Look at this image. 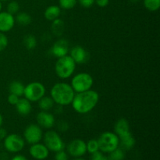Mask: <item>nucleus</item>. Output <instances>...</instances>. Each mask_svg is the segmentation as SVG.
Wrapping results in <instances>:
<instances>
[{
  "mask_svg": "<svg viewBox=\"0 0 160 160\" xmlns=\"http://www.w3.org/2000/svg\"><path fill=\"white\" fill-rule=\"evenodd\" d=\"M99 101V95L95 90L75 93L71 105L73 110L79 114H87L93 110Z\"/></svg>",
  "mask_w": 160,
  "mask_h": 160,
  "instance_id": "nucleus-1",
  "label": "nucleus"
},
{
  "mask_svg": "<svg viewBox=\"0 0 160 160\" xmlns=\"http://www.w3.org/2000/svg\"><path fill=\"white\" fill-rule=\"evenodd\" d=\"M74 95L75 92L71 85L66 82L56 83L50 90V96L55 104L61 106L71 105Z\"/></svg>",
  "mask_w": 160,
  "mask_h": 160,
  "instance_id": "nucleus-2",
  "label": "nucleus"
},
{
  "mask_svg": "<svg viewBox=\"0 0 160 160\" xmlns=\"http://www.w3.org/2000/svg\"><path fill=\"white\" fill-rule=\"evenodd\" d=\"M76 62L69 55L58 58L55 63V72L60 79L66 80L71 78L76 70Z\"/></svg>",
  "mask_w": 160,
  "mask_h": 160,
  "instance_id": "nucleus-3",
  "label": "nucleus"
},
{
  "mask_svg": "<svg viewBox=\"0 0 160 160\" xmlns=\"http://www.w3.org/2000/svg\"><path fill=\"white\" fill-rule=\"evenodd\" d=\"M70 84L75 93L86 92L92 89L94 84V78L90 73L81 72L73 75Z\"/></svg>",
  "mask_w": 160,
  "mask_h": 160,
  "instance_id": "nucleus-4",
  "label": "nucleus"
},
{
  "mask_svg": "<svg viewBox=\"0 0 160 160\" xmlns=\"http://www.w3.org/2000/svg\"><path fill=\"white\" fill-rule=\"evenodd\" d=\"M99 151L104 153H110L119 147L120 138L114 132L105 131L102 133L98 138Z\"/></svg>",
  "mask_w": 160,
  "mask_h": 160,
  "instance_id": "nucleus-5",
  "label": "nucleus"
},
{
  "mask_svg": "<svg viewBox=\"0 0 160 160\" xmlns=\"http://www.w3.org/2000/svg\"><path fill=\"white\" fill-rule=\"evenodd\" d=\"M44 141V145L47 147L49 151L57 152L64 150L65 143L62 138L56 131L52 130H48L42 138Z\"/></svg>",
  "mask_w": 160,
  "mask_h": 160,
  "instance_id": "nucleus-6",
  "label": "nucleus"
},
{
  "mask_svg": "<svg viewBox=\"0 0 160 160\" xmlns=\"http://www.w3.org/2000/svg\"><path fill=\"white\" fill-rule=\"evenodd\" d=\"M46 89L45 85L38 81H34L24 87L23 97L31 102H37L40 98L45 95Z\"/></svg>",
  "mask_w": 160,
  "mask_h": 160,
  "instance_id": "nucleus-7",
  "label": "nucleus"
},
{
  "mask_svg": "<svg viewBox=\"0 0 160 160\" xmlns=\"http://www.w3.org/2000/svg\"><path fill=\"white\" fill-rule=\"evenodd\" d=\"M25 141L22 136L17 134H7L4 138V147L6 151L11 153H17L23 150Z\"/></svg>",
  "mask_w": 160,
  "mask_h": 160,
  "instance_id": "nucleus-8",
  "label": "nucleus"
},
{
  "mask_svg": "<svg viewBox=\"0 0 160 160\" xmlns=\"http://www.w3.org/2000/svg\"><path fill=\"white\" fill-rule=\"evenodd\" d=\"M43 138V131L37 123L28 125L23 131V139L30 145L38 143Z\"/></svg>",
  "mask_w": 160,
  "mask_h": 160,
  "instance_id": "nucleus-9",
  "label": "nucleus"
},
{
  "mask_svg": "<svg viewBox=\"0 0 160 160\" xmlns=\"http://www.w3.org/2000/svg\"><path fill=\"white\" fill-rule=\"evenodd\" d=\"M67 149L68 154L73 157H81L87 152L86 142L81 139H74L67 145Z\"/></svg>",
  "mask_w": 160,
  "mask_h": 160,
  "instance_id": "nucleus-10",
  "label": "nucleus"
},
{
  "mask_svg": "<svg viewBox=\"0 0 160 160\" xmlns=\"http://www.w3.org/2000/svg\"><path fill=\"white\" fill-rule=\"evenodd\" d=\"M37 124L42 129L50 130L56 124V119L54 115L49 111L41 110L36 117Z\"/></svg>",
  "mask_w": 160,
  "mask_h": 160,
  "instance_id": "nucleus-11",
  "label": "nucleus"
},
{
  "mask_svg": "<svg viewBox=\"0 0 160 160\" xmlns=\"http://www.w3.org/2000/svg\"><path fill=\"white\" fill-rule=\"evenodd\" d=\"M69 56L74 60L76 64H84L88 61L89 53L84 47L75 45L69 51Z\"/></svg>",
  "mask_w": 160,
  "mask_h": 160,
  "instance_id": "nucleus-12",
  "label": "nucleus"
},
{
  "mask_svg": "<svg viewBox=\"0 0 160 160\" xmlns=\"http://www.w3.org/2000/svg\"><path fill=\"white\" fill-rule=\"evenodd\" d=\"M69 51H70L69 42L63 38H60L56 41L51 48L52 55L57 59L68 55Z\"/></svg>",
  "mask_w": 160,
  "mask_h": 160,
  "instance_id": "nucleus-13",
  "label": "nucleus"
},
{
  "mask_svg": "<svg viewBox=\"0 0 160 160\" xmlns=\"http://www.w3.org/2000/svg\"><path fill=\"white\" fill-rule=\"evenodd\" d=\"M16 23L15 17L7 11L0 12V32L6 33L14 28Z\"/></svg>",
  "mask_w": 160,
  "mask_h": 160,
  "instance_id": "nucleus-14",
  "label": "nucleus"
},
{
  "mask_svg": "<svg viewBox=\"0 0 160 160\" xmlns=\"http://www.w3.org/2000/svg\"><path fill=\"white\" fill-rule=\"evenodd\" d=\"M30 155L37 160H45L49 155V150L44 144L35 143L31 145L29 149Z\"/></svg>",
  "mask_w": 160,
  "mask_h": 160,
  "instance_id": "nucleus-15",
  "label": "nucleus"
},
{
  "mask_svg": "<svg viewBox=\"0 0 160 160\" xmlns=\"http://www.w3.org/2000/svg\"><path fill=\"white\" fill-rule=\"evenodd\" d=\"M114 133L118 136L119 138L123 137L128 134H131L130 123L128 120L124 117L120 118L114 125Z\"/></svg>",
  "mask_w": 160,
  "mask_h": 160,
  "instance_id": "nucleus-16",
  "label": "nucleus"
},
{
  "mask_svg": "<svg viewBox=\"0 0 160 160\" xmlns=\"http://www.w3.org/2000/svg\"><path fill=\"white\" fill-rule=\"evenodd\" d=\"M17 112H18L20 115L21 116H28L29 115L32 110V106H31V102L28 100L27 98H21L20 97L19 99L18 102L15 106Z\"/></svg>",
  "mask_w": 160,
  "mask_h": 160,
  "instance_id": "nucleus-17",
  "label": "nucleus"
},
{
  "mask_svg": "<svg viewBox=\"0 0 160 160\" xmlns=\"http://www.w3.org/2000/svg\"><path fill=\"white\" fill-rule=\"evenodd\" d=\"M61 14V8L56 5H52L48 6L44 12V17L48 21H53L59 18Z\"/></svg>",
  "mask_w": 160,
  "mask_h": 160,
  "instance_id": "nucleus-18",
  "label": "nucleus"
},
{
  "mask_svg": "<svg viewBox=\"0 0 160 160\" xmlns=\"http://www.w3.org/2000/svg\"><path fill=\"white\" fill-rule=\"evenodd\" d=\"M120 142H119V147L123 150V151H129L131 150L134 147L136 144L135 138L133 137L132 134H128L123 137L119 138Z\"/></svg>",
  "mask_w": 160,
  "mask_h": 160,
  "instance_id": "nucleus-19",
  "label": "nucleus"
},
{
  "mask_svg": "<svg viewBox=\"0 0 160 160\" xmlns=\"http://www.w3.org/2000/svg\"><path fill=\"white\" fill-rule=\"evenodd\" d=\"M38 107L42 111H50L55 106V102L51 96L44 95L42 98L37 102Z\"/></svg>",
  "mask_w": 160,
  "mask_h": 160,
  "instance_id": "nucleus-20",
  "label": "nucleus"
},
{
  "mask_svg": "<svg viewBox=\"0 0 160 160\" xmlns=\"http://www.w3.org/2000/svg\"><path fill=\"white\" fill-rule=\"evenodd\" d=\"M24 87L23 83L18 81H13L9 84V93L14 94L18 97L23 96V92H24Z\"/></svg>",
  "mask_w": 160,
  "mask_h": 160,
  "instance_id": "nucleus-21",
  "label": "nucleus"
},
{
  "mask_svg": "<svg viewBox=\"0 0 160 160\" xmlns=\"http://www.w3.org/2000/svg\"><path fill=\"white\" fill-rule=\"evenodd\" d=\"M64 28H65L64 22L61 19L58 18L56 20L52 21V32L53 34L57 36V37H59V36L62 35L64 31Z\"/></svg>",
  "mask_w": 160,
  "mask_h": 160,
  "instance_id": "nucleus-22",
  "label": "nucleus"
},
{
  "mask_svg": "<svg viewBox=\"0 0 160 160\" xmlns=\"http://www.w3.org/2000/svg\"><path fill=\"white\" fill-rule=\"evenodd\" d=\"M16 15V22L20 26H28L32 21L31 16L26 12H19Z\"/></svg>",
  "mask_w": 160,
  "mask_h": 160,
  "instance_id": "nucleus-23",
  "label": "nucleus"
},
{
  "mask_svg": "<svg viewBox=\"0 0 160 160\" xmlns=\"http://www.w3.org/2000/svg\"><path fill=\"white\" fill-rule=\"evenodd\" d=\"M23 45L28 50H33L37 46V39L32 34H28L23 38Z\"/></svg>",
  "mask_w": 160,
  "mask_h": 160,
  "instance_id": "nucleus-24",
  "label": "nucleus"
},
{
  "mask_svg": "<svg viewBox=\"0 0 160 160\" xmlns=\"http://www.w3.org/2000/svg\"><path fill=\"white\" fill-rule=\"evenodd\" d=\"M145 9L150 12H156L160 8V0H143Z\"/></svg>",
  "mask_w": 160,
  "mask_h": 160,
  "instance_id": "nucleus-25",
  "label": "nucleus"
},
{
  "mask_svg": "<svg viewBox=\"0 0 160 160\" xmlns=\"http://www.w3.org/2000/svg\"><path fill=\"white\" fill-rule=\"evenodd\" d=\"M125 157V153L122 148L120 147L114 149L109 153V159L112 160H123Z\"/></svg>",
  "mask_w": 160,
  "mask_h": 160,
  "instance_id": "nucleus-26",
  "label": "nucleus"
},
{
  "mask_svg": "<svg viewBox=\"0 0 160 160\" xmlns=\"http://www.w3.org/2000/svg\"><path fill=\"white\" fill-rule=\"evenodd\" d=\"M77 3H78V0H59V6L61 9H66V10L74 8Z\"/></svg>",
  "mask_w": 160,
  "mask_h": 160,
  "instance_id": "nucleus-27",
  "label": "nucleus"
},
{
  "mask_svg": "<svg viewBox=\"0 0 160 160\" xmlns=\"http://www.w3.org/2000/svg\"><path fill=\"white\" fill-rule=\"evenodd\" d=\"M86 148L87 152L92 154L97 151H99V147H98V141L96 139H91L88 142H86Z\"/></svg>",
  "mask_w": 160,
  "mask_h": 160,
  "instance_id": "nucleus-28",
  "label": "nucleus"
},
{
  "mask_svg": "<svg viewBox=\"0 0 160 160\" xmlns=\"http://www.w3.org/2000/svg\"><path fill=\"white\" fill-rule=\"evenodd\" d=\"M6 11L12 15H16L20 12V5L17 1H11L8 3Z\"/></svg>",
  "mask_w": 160,
  "mask_h": 160,
  "instance_id": "nucleus-29",
  "label": "nucleus"
},
{
  "mask_svg": "<svg viewBox=\"0 0 160 160\" xmlns=\"http://www.w3.org/2000/svg\"><path fill=\"white\" fill-rule=\"evenodd\" d=\"M9 40H8L7 36L5 34V33L0 32V52L4 51L8 46Z\"/></svg>",
  "mask_w": 160,
  "mask_h": 160,
  "instance_id": "nucleus-30",
  "label": "nucleus"
},
{
  "mask_svg": "<svg viewBox=\"0 0 160 160\" xmlns=\"http://www.w3.org/2000/svg\"><path fill=\"white\" fill-rule=\"evenodd\" d=\"M91 160H109V159L103 154L102 152L97 151L92 153Z\"/></svg>",
  "mask_w": 160,
  "mask_h": 160,
  "instance_id": "nucleus-31",
  "label": "nucleus"
},
{
  "mask_svg": "<svg viewBox=\"0 0 160 160\" xmlns=\"http://www.w3.org/2000/svg\"><path fill=\"white\" fill-rule=\"evenodd\" d=\"M68 154L64 150H61V151L56 152V156H55V160H68Z\"/></svg>",
  "mask_w": 160,
  "mask_h": 160,
  "instance_id": "nucleus-32",
  "label": "nucleus"
},
{
  "mask_svg": "<svg viewBox=\"0 0 160 160\" xmlns=\"http://www.w3.org/2000/svg\"><path fill=\"white\" fill-rule=\"evenodd\" d=\"M19 99H20V97H18L17 95H14V94L9 93V95L7 97V101L12 106H16L17 103L18 102Z\"/></svg>",
  "mask_w": 160,
  "mask_h": 160,
  "instance_id": "nucleus-33",
  "label": "nucleus"
},
{
  "mask_svg": "<svg viewBox=\"0 0 160 160\" xmlns=\"http://www.w3.org/2000/svg\"><path fill=\"white\" fill-rule=\"evenodd\" d=\"M58 130L61 132H65V131H67L69 129V124L67 121H64V120H61L58 123L57 125Z\"/></svg>",
  "mask_w": 160,
  "mask_h": 160,
  "instance_id": "nucleus-34",
  "label": "nucleus"
},
{
  "mask_svg": "<svg viewBox=\"0 0 160 160\" xmlns=\"http://www.w3.org/2000/svg\"><path fill=\"white\" fill-rule=\"evenodd\" d=\"M78 2L84 8H90L95 4V0H78Z\"/></svg>",
  "mask_w": 160,
  "mask_h": 160,
  "instance_id": "nucleus-35",
  "label": "nucleus"
},
{
  "mask_svg": "<svg viewBox=\"0 0 160 160\" xmlns=\"http://www.w3.org/2000/svg\"><path fill=\"white\" fill-rule=\"evenodd\" d=\"M95 3L98 7L104 8L109 5V0H95Z\"/></svg>",
  "mask_w": 160,
  "mask_h": 160,
  "instance_id": "nucleus-36",
  "label": "nucleus"
},
{
  "mask_svg": "<svg viewBox=\"0 0 160 160\" xmlns=\"http://www.w3.org/2000/svg\"><path fill=\"white\" fill-rule=\"evenodd\" d=\"M7 131L5 128H0V140H4L5 138L7 136Z\"/></svg>",
  "mask_w": 160,
  "mask_h": 160,
  "instance_id": "nucleus-37",
  "label": "nucleus"
},
{
  "mask_svg": "<svg viewBox=\"0 0 160 160\" xmlns=\"http://www.w3.org/2000/svg\"><path fill=\"white\" fill-rule=\"evenodd\" d=\"M10 160H28V159L23 155H17V156H13Z\"/></svg>",
  "mask_w": 160,
  "mask_h": 160,
  "instance_id": "nucleus-38",
  "label": "nucleus"
},
{
  "mask_svg": "<svg viewBox=\"0 0 160 160\" xmlns=\"http://www.w3.org/2000/svg\"><path fill=\"white\" fill-rule=\"evenodd\" d=\"M2 123H3V117L1 113H0V128L2 126Z\"/></svg>",
  "mask_w": 160,
  "mask_h": 160,
  "instance_id": "nucleus-39",
  "label": "nucleus"
},
{
  "mask_svg": "<svg viewBox=\"0 0 160 160\" xmlns=\"http://www.w3.org/2000/svg\"><path fill=\"white\" fill-rule=\"evenodd\" d=\"M130 1H131L132 3H137V2H138L140 0H130Z\"/></svg>",
  "mask_w": 160,
  "mask_h": 160,
  "instance_id": "nucleus-40",
  "label": "nucleus"
},
{
  "mask_svg": "<svg viewBox=\"0 0 160 160\" xmlns=\"http://www.w3.org/2000/svg\"><path fill=\"white\" fill-rule=\"evenodd\" d=\"M73 160H86V159H82V158H77V159H73Z\"/></svg>",
  "mask_w": 160,
  "mask_h": 160,
  "instance_id": "nucleus-41",
  "label": "nucleus"
},
{
  "mask_svg": "<svg viewBox=\"0 0 160 160\" xmlns=\"http://www.w3.org/2000/svg\"><path fill=\"white\" fill-rule=\"evenodd\" d=\"M2 2H0V12L2 11Z\"/></svg>",
  "mask_w": 160,
  "mask_h": 160,
  "instance_id": "nucleus-42",
  "label": "nucleus"
},
{
  "mask_svg": "<svg viewBox=\"0 0 160 160\" xmlns=\"http://www.w3.org/2000/svg\"><path fill=\"white\" fill-rule=\"evenodd\" d=\"M6 1H9V0H0V2H6Z\"/></svg>",
  "mask_w": 160,
  "mask_h": 160,
  "instance_id": "nucleus-43",
  "label": "nucleus"
},
{
  "mask_svg": "<svg viewBox=\"0 0 160 160\" xmlns=\"http://www.w3.org/2000/svg\"><path fill=\"white\" fill-rule=\"evenodd\" d=\"M109 160H112V159H109Z\"/></svg>",
  "mask_w": 160,
  "mask_h": 160,
  "instance_id": "nucleus-44",
  "label": "nucleus"
}]
</instances>
